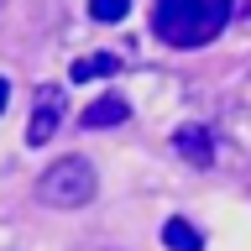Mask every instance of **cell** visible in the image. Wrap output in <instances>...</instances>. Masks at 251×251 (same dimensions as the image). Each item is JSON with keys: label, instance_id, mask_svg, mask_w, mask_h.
<instances>
[{"label": "cell", "instance_id": "cell-3", "mask_svg": "<svg viewBox=\"0 0 251 251\" xmlns=\"http://www.w3.org/2000/svg\"><path fill=\"white\" fill-rule=\"evenodd\" d=\"M63 110H68L63 84H42V89H37V105H31V126H26V141H31V147H47V141L58 136Z\"/></svg>", "mask_w": 251, "mask_h": 251}, {"label": "cell", "instance_id": "cell-1", "mask_svg": "<svg viewBox=\"0 0 251 251\" xmlns=\"http://www.w3.org/2000/svg\"><path fill=\"white\" fill-rule=\"evenodd\" d=\"M235 0H157L152 11V31L178 52H194V47L215 42L225 21H230Z\"/></svg>", "mask_w": 251, "mask_h": 251}, {"label": "cell", "instance_id": "cell-6", "mask_svg": "<svg viewBox=\"0 0 251 251\" xmlns=\"http://www.w3.org/2000/svg\"><path fill=\"white\" fill-rule=\"evenodd\" d=\"M162 246L168 251H204V235L183 215H173V220H162Z\"/></svg>", "mask_w": 251, "mask_h": 251}, {"label": "cell", "instance_id": "cell-4", "mask_svg": "<svg viewBox=\"0 0 251 251\" xmlns=\"http://www.w3.org/2000/svg\"><path fill=\"white\" fill-rule=\"evenodd\" d=\"M126 121H131V105H126L121 94H100L94 105L78 110V126L84 131H110V126H126Z\"/></svg>", "mask_w": 251, "mask_h": 251}, {"label": "cell", "instance_id": "cell-2", "mask_svg": "<svg viewBox=\"0 0 251 251\" xmlns=\"http://www.w3.org/2000/svg\"><path fill=\"white\" fill-rule=\"evenodd\" d=\"M94 194H100V178H94L89 157H58V162L37 178V199H42L47 209H84Z\"/></svg>", "mask_w": 251, "mask_h": 251}, {"label": "cell", "instance_id": "cell-8", "mask_svg": "<svg viewBox=\"0 0 251 251\" xmlns=\"http://www.w3.org/2000/svg\"><path fill=\"white\" fill-rule=\"evenodd\" d=\"M89 16L94 21H126V16H131V0H89Z\"/></svg>", "mask_w": 251, "mask_h": 251}, {"label": "cell", "instance_id": "cell-5", "mask_svg": "<svg viewBox=\"0 0 251 251\" xmlns=\"http://www.w3.org/2000/svg\"><path fill=\"white\" fill-rule=\"evenodd\" d=\"M173 147H178L194 168H209V162H215V141H209L204 126H178V131H173Z\"/></svg>", "mask_w": 251, "mask_h": 251}, {"label": "cell", "instance_id": "cell-9", "mask_svg": "<svg viewBox=\"0 0 251 251\" xmlns=\"http://www.w3.org/2000/svg\"><path fill=\"white\" fill-rule=\"evenodd\" d=\"M11 105V78H0V110Z\"/></svg>", "mask_w": 251, "mask_h": 251}, {"label": "cell", "instance_id": "cell-7", "mask_svg": "<svg viewBox=\"0 0 251 251\" xmlns=\"http://www.w3.org/2000/svg\"><path fill=\"white\" fill-rule=\"evenodd\" d=\"M121 74V58L115 52H100V58H78L74 68H68V78L74 84H89V78H115Z\"/></svg>", "mask_w": 251, "mask_h": 251}]
</instances>
